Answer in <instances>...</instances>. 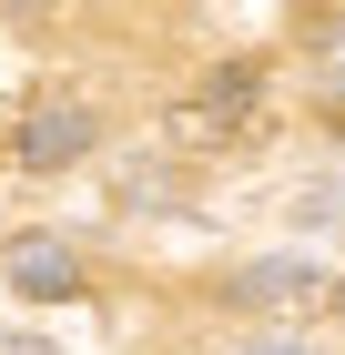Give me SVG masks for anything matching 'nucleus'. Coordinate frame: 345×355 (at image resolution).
Instances as JSON below:
<instances>
[{"mask_svg": "<svg viewBox=\"0 0 345 355\" xmlns=\"http://www.w3.org/2000/svg\"><path fill=\"white\" fill-rule=\"evenodd\" d=\"M10 153H21L31 173H61V163H81V153H92V112L81 102H41L21 122V142H10Z\"/></svg>", "mask_w": 345, "mask_h": 355, "instance_id": "2", "label": "nucleus"}, {"mask_svg": "<svg viewBox=\"0 0 345 355\" xmlns=\"http://www.w3.org/2000/svg\"><path fill=\"white\" fill-rule=\"evenodd\" d=\"M0 274L21 284L31 304H61V295H81V254L61 244V234H10L0 244Z\"/></svg>", "mask_w": 345, "mask_h": 355, "instance_id": "1", "label": "nucleus"}, {"mask_svg": "<svg viewBox=\"0 0 345 355\" xmlns=\"http://www.w3.org/2000/svg\"><path fill=\"white\" fill-rule=\"evenodd\" d=\"M254 92H264L254 71H213V82L193 92V122H203V132H234L244 112H254Z\"/></svg>", "mask_w": 345, "mask_h": 355, "instance_id": "4", "label": "nucleus"}, {"mask_svg": "<svg viewBox=\"0 0 345 355\" xmlns=\"http://www.w3.org/2000/svg\"><path fill=\"white\" fill-rule=\"evenodd\" d=\"M0 355H51V345H41V335H0Z\"/></svg>", "mask_w": 345, "mask_h": 355, "instance_id": "5", "label": "nucleus"}, {"mask_svg": "<svg viewBox=\"0 0 345 355\" xmlns=\"http://www.w3.org/2000/svg\"><path fill=\"white\" fill-rule=\"evenodd\" d=\"M10 10H41V0H10Z\"/></svg>", "mask_w": 345, "mask_h": 355, "instance_id": "6", "label": "nucleus"}, {"mask_svg": "<svg viewBox=\"0 0 345 355\" xmlns=\"http://www.w3.org/2000/svg\"><path fill=\"white\" fill-rule=\"evenodd\" d=\"M234 304H315V264H244Z\"/></svg>", "mask_w": 345, "mask_h": 355, "instance_id": "3", "label": "nucleus"}]
</instances>
